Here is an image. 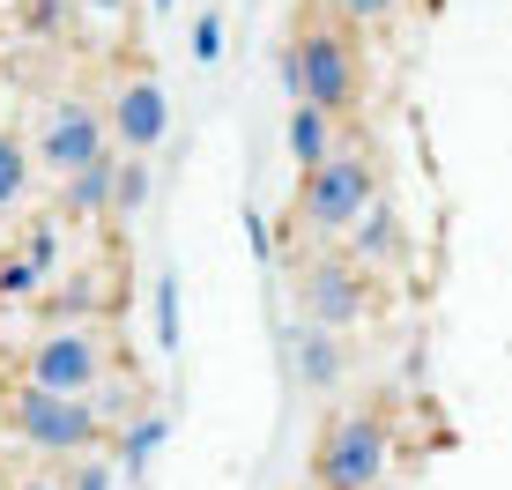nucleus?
<instances>
[{
  "label": "nucleus",
  "mask_w": 512,
  "mask_h": 490,
  "mask_svg": "<svg viewBox=\"0 0 512 490\" xmlns=\"http://www.w3.org/2000/svg\"><path fill=\"white\" fill-rule=\"evenodd\" d=\"M171 439V416L164 409H141L134 416V424H119L112 431V453H119V476H127V483H141V476H149V461H156V446H164Z\"/></svg>",
  "instance_id": "nucleus-11"
},
{
  "label": "nucleus",
  "mask_w": 512,
  "mask_h": 490,
  "mask_svg": "<svg viewBox=\"0 0 512 490\" xmlns=\"http://www.w3.org/2000/svg\"><path fill=\"white\" fill-rule=\"evenodd\" d=\"M349 260H401V216L386 201H372L349 231Z\"/></svg>",
  "instance_id": "nucleus-13"
},
{
  "label": "nucleus",
  "mask_w": 512,
  "mask_h": 490,
  "mask_svg": "<svg viewBox=\"0 0 512 490\" xmlns=\"http://www.w3.org/2000/svg\"><path fill=\"white\" fill-rule=\"evenodd\" d=\"M23 186H30V156L15 134H0V208H15L23 201Z\"/></svg>",
  "instance_id": "nucleus-15"
},
{
  "label": "nucleus",
  "mask_w": 512,
  "mask_h": 490,
  "mask_svg": "<svg viewBox=\"0 0 512 490\" xmlns=\"http://www.w3.org/2000/svg\"><path fill=\"white\" fill-rule=\"evenodd\" d=\"M104 127H112V149L119 156H156L171 134V97L156 75H127L112 90V112H104Z\"/></svg>",
  "instance_id": "nucleus-7"
},
{
  "label": "nucleus",
  "mask_w": 512,
  "mask_h": 490,
  "mask_svg": "<svg viewBox=\"0 0 512 490\" xmlns=\"http://www.w3.org/2000/svg\"><path fill=\"white\" fill-rule=\"evenodd\" d=\"M186 335V290L179 275H156V349H179Z\"/></svg>",
  "instance_id": "nucleus-14"
},
{
  "label": "nucleus",
  "mask_w": 512,
  "mask_h": 490,
  "mask_svg": "<svg viewBox=\"0 0 512 490\" xmlns=\"http://www.w3.org/2000/svg\"><path fill=\"white\" fill-rule=\"evenodd\" d=\"M60 490H119V468L104 461V453H82V461H67Z\"/></svg>",
  "instance_id": "nucleus-17"
},
{
  "label": "nucleus",
  "mask_w": 512,
  "mask_h": 490,
  "mask_svg": "<svg viewBox=\"0 0 512 490\" xmlns=\"http://www.w3.org/2000/svg\"><path fill=\"white\" fill-rule=\"evenodd\" d=\"M379 490H394V483H379Z\"/></svg>",
  "instance_id": "nucleus-24"
},
{
  "label": "nucleus",
  "mask_w": 512,
  "mask_h": 490,
  "mask_svg": "<svg viewBox=\"0 0 512 490\" xmlns=\"http://www.w3.org/2000/svg\"><path fill=\"white\" fill-rule=\"evenodd\" d=\"M38 275H45V260H30V253H15V260H8V268H0V290H8V297H15V290H38Z\"/></svg>",
  "instance_id": "nucleus-20"
},
{
  "label": "nucleus",
  "mask_w": 512,
  "mask_h": 490,
  "mask_svg": "<svg viewBox=\"0 0 512 490\" xmlns=\"http://www.w3.org/2000/svg\"><path fill=\"white\" fill-rule=\"evenodd\" d=\"M394 461V431L372 409H342L312 439V490H379Z\"/></svg>",
  "instance_id": "nucleus-3"
},
{
  "label": "nucleus",
  "mask_w": 512,
  "mask_h": 490,
  "mask_svg": "<svg viewBox=\"0 0 512 490\" xmlns=\"http://www.w3.org/2000/svg\"><path fill=\"white\" fill-rule=\"evenodd\" d=\"M104 372H112V349H104V335L90 320H60L23 349V387H45V394H82L90 401L104 387Z\"/></svg>",
  "instance_id": "nucleus-4"
},
{
  "label": "nucleus",
  "mask_w": 512,
  "mask_h": 490,
  "mask_svg": "<svg viewBox=\"0 0 512 490\" xmlns=\"http://www.w3.org/2000/svg\"><path fill=\"white\" fill-rule=\"evenodd\" d=\"M282 90L290 104H320L327 119H342L364 90V67H357V45L342 38L334 23H305L290 45H282Z\"/></svg>",
  "instance_id": "nucleus-1"
},
{
  "label": "nucleus",
  "mask_w": 512,
  "mask_h": 490,
  "mask_svg": "<svg viewBox=\"0 0 512 490\" xmlns=\"http://www.w3.org/2000/svg\"><path fill=\"white\" fill-rule=\"evenodd\" d=\"M186 52H193V67H216V60H223V15H216V8H201V15H193V38H186Z\"/></svg>",
  "instance_id": "nucleus-18"
},
{
  "label": "nucleus",
  "mask_w": 512,
  "mask_h": 490,
  "mask_svg": "<svg viewBox=\"0 0 512 490\" xmlns=\"http://www.w3.org/2000/svg\"><path fill=\"white\" fill-rule=\"evenodd\" d=\"M82 8H97V15H119V8H127V0H82Z\"/></svg>",
  "instance_id": "nucleus-22"
},
{
  "label": "nucleus",
  "mask_w": 512,
  "mask_h": 490,
  "mask_svg": "<svg viewBox=\"0 0 512 490\" xmlns=\"http://www.w3.org/2000/svg\"><path fill=\"white\" fill-rule=\"evenodd\" d=\"M149 201V156H119V194H112V216H134Z\"/></svg>",
  "instance_id": "nucleus-16"
},
{
  "label": "nucleus",
  "mask_w": 512,
  "mask_h": 490,
  "mask_svg": "<svg viewBox=\"0 0 512 490\" xmlns=\"http://www.w3.org/2000/svg\"><path fill=\"white\" fill-rule=\"evenodd\" d=\"M38 164L52 171V179H75L82 164H97V156H112V127H104V112L90 97H60L45 112V127H38Z\"/></svg>",
  "instance_id": "nucleus-6"
},
{
  "label": "nucleus",
  "mask_w": 512,
  "mask_h": 490,
  "mask_svg": "<svg viewBox=\"0 0 512 490\" xmlns=\"http://www.w3.org/2000/svg\"><path fill=\"white\" fill-rule=\"evenodd\" d=\"M23 490H60V476H30Z\"/></svg>",
  "instance_id": "nucleus-23"
},
{
  "label": "nucleus",
  "mask_w": 512,
  "mask_h": 490,
  "mask_svg": "<svg viewBox=\"0 0 512 490\" xmlns=\"http://www.w3.org/2000/svg\"><path fill=\"white\" fill-rule=\"evenodd\" d=\"M112 194H119V149L67 179V216H112Z\"/></svg>",
  "instance_id": "nucleus-12"
},
{
  "label": "nucleus",
  "mask_w": 512,
  "mask_h": 490,
  "mask_svg": "<svg viewBox=\"0 0 512 490\" xmlns=\"http://www.w3.org/2000/svg\"><path fill=\"white\" fill-rule=\"evenodd\" d=\"M334 8H342L349 23H364V30H372V23H394V15H401V0H334Z\"/></svg>",
  "instance_id": "nucleus-19"
},
{
  "label": "nucleus",
  "mask_w": 512,
  "mask_h": 490,
  "mask_svg": "<svg viewBox=\"0 0 512 490\" xmlns=\"http://www.w3.org/2000/svg\"><path fill=\"white\" fill-rule=\"evenodd\" d=\"M297 305H305L312 327L342 335V327L364 312V275H357V260H312L305 283H297Z\"/></svg>",
  "instance_id": "nucleus-8"
},
{
  "label": "nucleus",
  "mask_w": 512,
  "mask_h": 490,
  "mask_svg": "<svg viewBox=\"0 0 512 490\" xmlns=\"http://www.w3.org/2000/svg\"><path fill=\"white\" fill-rule=\"evenodd\" d=\"M245 245H253V260H268V253H275V231L260 223V208H245Z\"/></svg>",
  "instance_id": "nucleus-21"
},
{
  "label": "nucleus",
  "mask_w": 512,
  "mask_h": 490,
  "mask_svg": "<svg viewBox=\"0 0 512 490\" xmlns=\"http://www.w3.org/2000/svg\"><path fill=\"white\" fill-rule=\"evenodd\" d=\"M8 431H15L30 453H52V461H82V453L104 446L97 401H82V394H45V387H15V394H8Z\"/></svg>",
  "instance_id": "nucleus-2"
},
{
  "label": "nucleus",
  "mask_w": 512,
  "mask_h": 490,
  "mask_svg": "<svg viewBox=\"0 0 512 490\" xmlns=\"http://www.w3.org/2000/svg\"><path fill=\"white\" fill-rule=\"evenodd\" d=\"M290 372H297V387H312V394L342 387V335L297 320V327H290Z\"/></svg>",
  "instance_id": "nucleus-9"
},
{
  "label": "nucleus",
  "mask_w": 512,
  "mask_h": 490,
  "mask_svg": "<svg viewBox=\"0 0 512 490\" xmlns=\"http://www.w3.org/2000/svg\"><path fill=\"white\" fill-rule=\"evenodd\" d=\"M372 201H379L372 164H364L357 149H334L327 164L305 171V186H297V223H305L312 238H349Z\"/></svg>",
  "instance_id": "nucleus-5"
},
{
  "label": "nucleus",
  "mask_w": 512,
  "mask_h": 490,
  "mask_svg": "<svg viewBox=\"0 0 512 490\" xmlns=\"http://www.w3.org/2000/svg\"><path fill=\"white\" fill-rule=\"evenodd\" d=\"M282 149H290L297 171H320L342 142H334V119L320 112V104H290V119H282Z\"/></svg>",
  "instance_id": "nucleus-10"
}]
</instances>
